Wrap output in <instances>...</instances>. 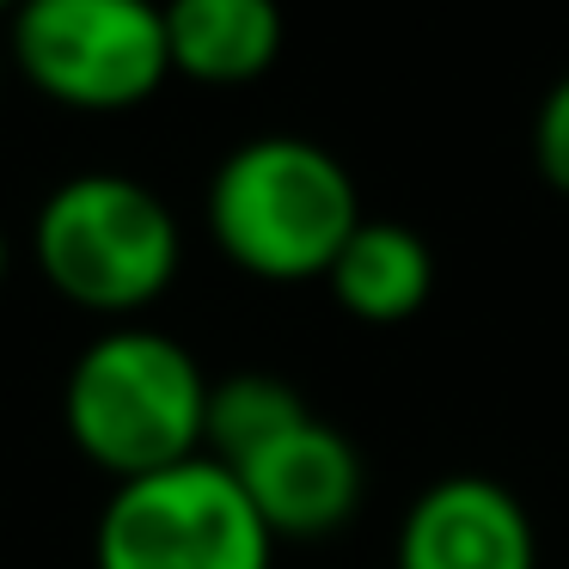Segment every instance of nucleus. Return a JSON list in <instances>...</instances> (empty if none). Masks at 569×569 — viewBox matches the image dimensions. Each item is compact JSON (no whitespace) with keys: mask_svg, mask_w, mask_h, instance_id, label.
Wrapping results in <instances>:
<instances>
[{"mask_svg":"<svg viewBox=\"0 0 569 569\" xmlns=\"http://www.w3.org/2000/svg\"><path fill=\"white\" fill-rule=\"evenodd\" d=\"M209 373L153 325H111L74 356L62 386L68 441L87 466L129 483L202 453Z\"/></svg>","mask_w":569,"mask_h":569,"instance_id":"1","label":"nucleus"},{"mask_svg":"<svg viewBox=\"0 0 569 569\" xmlns=\"http://www.w3.org/2000/svg\"><path fill=\"white\" fill-rule=\"evenodd\" d=\"M361 227L356 178L307 136H258L209 178V233L258 282H325Z\"/></svg>","mask_w":569,"mask_h":569,"instance_id":"2","label":"nucleus"},{"mask_svg":"<svg viewBox=\"0 0 569 569\" xmlns=\"http://www.w3.org/2000/svg\"><path fill=\"white\" fill-rule=\"evenodd\" d=\"M31 258L68 307L129 319L172 288L184 239L172 209L141 178L80 172L43 197L31 221Z\"/></svg>","mask_w":569,"mask_h":569,"instance_id":"3","label":"nucleus"},{"mask_svg":"<svg viewBox=\"0 0 569 569\" xmlns=\"http://www.w3.org/2000/svg\"><path fill=\"white\" fill-rule=\"evenodd\" d=\"M92 569H276V532L209 453L111 490L92 527Z\"/></svg>","mask_w":569,"mask_h":569,"instance_id":"4","label":"nucleus"},{"mask_svg":"<svg viewBox=\"0 0 569 569\" xmlns=\"http://www.w3.org/2000/svg\"><path fill=\"white\" fill-rule=\"evenodd\" d=\"M13 62L68 111H136L172 74L153 0H19Z\"/></svg>","mask_w":569,"mask_h":569,"instance_id":"5","label":"nucleus"},{"mask_svg":"<svg viewBox=\"0 0 569 569\" xmlns=\"http://www.w3.org/2000/svg\"><path fill=\"white\" fill-rule=\"evenodd\" d=\"M227 471L239 478V490L251 496L258 520L276 539H331L337 527L356 520L368 496V466L356 441L325 417H300L288 435H276L270 447H258Z\"/></svg>","mask_w":569,"mask_h":569,"instance_id":"6","label":"nucleus"},{"mask_svg":"<svg viewBox=\"0 0 569 569\" xmlns=\"http://www.w3.org/2000/svg\"><path fill=\"white\" fill-rule=\"evenodd\" d=\"M392 569H539V532L508 483L453 471L405 508Z\"/></svg>","mask_w":569,"mask_h":569,"instance_id":"7","label":"nucleus"},{"mask_svg":"<svg viewBox=\"0 0 569 569\" xmlns=\"http://www.w3.org/2000/svg\"><path fill=\"white\" fill-rule=\"evenodd\" d=\"M166 50L172 74L202 87H246L282 56V7L276 0H166Z\"/></svg>","mask_w":569,"mask_h":569,"instance_id":"8","label":"nucleus"},{"mask_svg":"<svg viewBox=\"0 0 569 569\" xmlns=\"http://www.w3.org/2000/svg\"><path fill=\"white\" fill-rule=\"evenodd\" d=\"M325 288H331V300L349 319L405 325V319H417L435 295V251L417 227L361 214V227L349 233V246L337 251Z\"/></svg>","mask_w":569,"mask_h":569,"instance_id":"9","label":"nucleus"},{"mask_svg":"<svg viewBox=\"0 0 569 569\" xmlns=\"http://www.w3.org/2000/svg\"><path fill=\"white\" fill-rule=\"evenodd\" d=\"M300 417H312L307 398L282 373H227L209 386V422H202V453L214 466H239L276 435H288Z\"/></svg>","mask_w":569,"mask_h":569,"instance_id":"10","label":"nucleus"},{"mask_svg":"<svg viewBox=\"0 0 569 569\" xmlns=\"http://www.w3.org/2000/svg\"><path fill=\"white\" fill-rule=\"evenodd\" d=\"M532 166L539 178L569 197V74L551 80V92L539 99V117H532Z\"/></svg>","mask_w":569,"mask_h":569,"instance_id":"11","label":"nucleus"},{"mask_svg":"<svg viewBox=\"0 0 569 569\" xmlns=\"http://www.w3.org/2000/svg\"><path fill=\"white\" fill-rule=\"evenodd\" d=\"M7 263H13V246H7V233H0V282H7Z\"/></svg>","mask_w":569,"mask_h":569,"instance_id":"12","label":"nucleus"},{"mask_svg":"<svg viewBox=\"0 0 569 569\" xmlns=\"http://www.w3.org/2000/svg\"><path fill=\"white\" fill-rule=\"evenodd\" d=\"M13 7H19V0H0V13H13Z\"/></svg>","mask_w":569,"mask_h":569,"instance_id":"13","label":"nucleus"}]
</instances>
